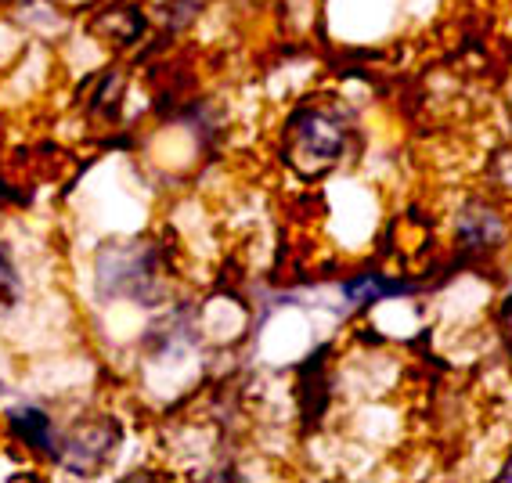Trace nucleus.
Listing matches in <instances>:
<instances>
[{
	"instance_id": "obj_1",
	"label": "nucleus",
	"mask_w": 512,
	"mask_h": 483,
	"mask_svg": "<svg viewBox=\"0 0 512 483\" xmlns=\"http://www.w3.org/2000/svg\"><path fill=\"white\" fill-rule=\"evenodd\" d=\"M354 137L357 130L350 105H343L339 98H329V94H318V98H307L285 116L282 163L293 174L314 181V177L339 170V163L354 148Z\"/></svg>"
},
{
	"instance_id": "obj_2",
	"label": "nucleus",
	"mask_w": 512,
	"mask_h": 483,
	"mask_svg": "<svg viewBox=\"0 0 512 483\" xmlns=\"http://www.w3.org/2000/svg\"><path fill=\"white\" fill-rule=\"evenodd\" d=\"M94 289L101 300L156 307L170 300L174 260L156 238H116L94 256Z\"/></svg>"
},
{
	"instance_id": "obj_3",
	"label": "nucleus",
	"mask_w": 512,
	"mask_h": 483,
	"mask_svg": "<svg viewBox=\"0 0 512 483\" xmlns=\"http://www.w3.org/2000/svg\"><path fill=\"white\" fill-rule=\"evenodd\" d=\"M119 447L116 419H83L58 437V458L80 473H91L101 462H109Z\"/></svg>"
},
{
	"instance_id": "obj_4",
	"label": "nucleus",
	"mask_w": 512,
	"mask_h": 483,
	"mask_svg": "<svg viewBox=\"0 0 512 483\" xmlns=\"http://www.w3.org/2000/svg\"><path fill=\"white\" fill-rule=\"evenodd\" d=\"M4 433H8L15 444L33 458H58V426L51 422L44 408H33V404H22V408H11L4 415Z\"/></svg>"
},
{
	"instance_id": "obj_5",
	"label": "nucleus",
	"mask_w": 512,
	"mask_h": 483,
	"mask_svg": "<svg viewBox=\"0 0 512 483\" xmlns=\"http://www.w3.org/2000/svg\"><path fill=\"white\" fill-rule=\"evenodd\" d=\"M455 238L458 246L469 249V253H487V249H494L505 238V220L484 199H473L458 210Z\"/></svg>"
},
{
	"instance_id": "obj_6",
	"label": "nucleus",
	"mask_w": 512,
	"mask_h": 483,
	"mask_svg": "<svg viewBox=\"0 0 512 483\" xmlns=\"http://www.w3.org/2000/svg\"><path fill=\"white\" fill-rule=\"evenodd\" d=\"M19 289V267H15V256H11L8 242L0 238V303L11 300Z\"/></svg>"
},
{
	"instance_id": "obj_7",
	"label": "nucleus",
	"mask_w": 512,
	"mask_h": 483,
	"mask_svg": "<svg viewBox=\"0 0 512 483\" xmlns=\"http://www.w3.org/2000/svg\"><path fill=\"white\" fill-rule=\"evenodd\" d=\"M502 325H505V339H509V347H512V296H509V303H505V310H502Z\"/></svg>"
},
{
	"instance_id": "obj_8",
	"label": "nucleus",
	"mask_w": 512,
	"mask_h": 483,
	"mask_svg": "<svg viewBox=\"0 0 512 483\" xmlns=\"http://www.w3.org/2000/svg\"><path fill=\"white\" fill-rule=\"evenodd\" d=\"M498 480L512 483V451H509V458H505V465H502V473H498Z\"/></svg>"
}]
</instances>
